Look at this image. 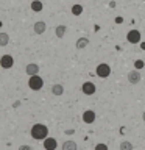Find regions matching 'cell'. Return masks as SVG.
Here are the masks:
<instances>
[{"mask_svg":"<svg viewBox=\"0 0 145 150\" xmlns=\"http://www.w3.org/2000/svg\"><path fill=\"white\" fill-rule=\"evenodd\" d=\"M51 94H53V96H63L64 94V86L59 84V83L53 84V86H51Z\"/></svg>","mask_w":145,"mask_h":150,"instance_id":"7c38bea8","label":"cell"},{"mask_svg":"<svg viewBox=\"0 0 145 150\" xmlns=\"http://www.w3.org/2000/svg\"><path fill=\"white\" fill-rule=\"evenodd\" d=\"M144 67H145V63H144L142 59H137V61L134 63V69H136V70H140V69H144Z\"/></svg>","mask_w":145,"mask_h":150,"instance_id":"ffe728a7","label":"cell"},{"mask_svg":"<svg viewBox=\"0 0 145 150\" xmlns=\"http://www.w3.org/2000/svg\"><path fill=\"white\" fill-rule=\"evenodd\" d=\"M120 150H133V142H130V141H122Z\"/></svg>","mask_w":145,"mask_h":150,"instance_id":"d6986e66","label":"cell"},{"mask_svg":"<svg viewBox=\"0 0 145 150\" xmlns=\"http://www.w3.org/2000/svg\"><path fill=\"white\" fill-rule=\"evenodd\" d=\"M87 45H89V39H87V38H80V39L77 41V49H78V50L86 49Z\"/></svg>","mask_w":145,"mask_h":150,"instance_id":"2e32d148","label":"cell"},{"mask_svg":"<svg viewBox=\"0 0 145 150\" xmlns=\"http://www.w3.org/2000/svg\"><path fill=\"white\" fill-rule=\"evenodd\" d=\"M81 91H83L84 96H94L97 91V86H95V83H92V81H84L83 86H81Z\"/></svg>","mask_w":145,"mask_h":150,"instance_id":"277c9868","label":"cell"},{"mask_svg":"<svg viewBox=\"0 0 145 150\" xmlns=\"http://www.w3.org/2000/svg\"><path fill=\"white\" fill-rule=\"evenodd\" d=\"M56 147H58V141H56L55 138H47L44 139V149L45 150H56Z\"/></svg>","mask_w":145,"mask_h":150,"instance_id":"9c48e42d","label":"cell"},{"mask_svg":"<svg viewBox=\"0 0 145 150\" xmlns=\"http://www.w3.org/2000/svg\"><path fill=\"white\" fill-rule=\"evenodd\" d=\"M95 111H92V110H86L83 112V122L84 124H94V122H95Z\"/></svg>","mask_w":145,"mask_h":150,"instance_id":"ba28073f","label":"cell"},{"mask_svg":"<svg viewBox=\"0 0 145 150\" xmlns=\"http://www.w3.org/2000/svg\"><path fill=\"white\" fill-rule=\"evenodd\" d=\"M63 150H78V145L75 141H65L63 144Z\"/></svg>","mask_w":145,"mask_h":150,"instance_id":"9a60e30c","label":"cell"},{"mask_svg":"<svg viewBox=\"0 0 145 150\" xmlns=\"http://www.w3.org/2000/svg\"><path fill=\"white\" fill-rule=\"evenodd\" d=\"M126 41L130 44H139L140 42V31L139 30H130L126 33Z\"/></svg>","mask_w":145,"mask_h":150,"instance_id":"5b68a950","label":"cell"},{"mask_svg":"<svg viewBox=\"0 0 145 150\" xmlns=\"http://www.w3.org/2000/svg\"><path fill=\"white\" fill-rule=\"evenodd\" d=\"M122 22H123V17H122V16H117V17H115V23H122Z\"/></svg>","mask_w":145,"mask_h":150,"instance_id":"603a6c76","label":"cell"},{"mask_svg":"<svg viewBox=\"0 0 145 150\" xmlns=\"http://www.w3.org/2000/svg\"><path fill=\"white\" fill-rule=\"evenodd\" d=\"M126 78H128V81L131 83V84H137L139 81H140V78H142V75H140V72L139 70H130L128 72V75H126Z\"/></svg>","mask_w":145,"mask_h":150,"instance_id":"8992f818","label":"cell"},{"mask_svg":"<svg viewBox=\"0 0 145 150\" xmlns=\"http://www.w3.org/2000/svg\"><path fill=\"white\" fill-rule=\"evenodd\" d=\"M30 6H31V9H33L34 13H41V11H42V8H44V5H42L41 0H33Z\"/></svg>","mask_w":145,"mask_h":150,"instance_id":"4fadbf2b","label":"cell"},{"mask_svg":"<svg viewBox=\"0 0 145 150\" xmlns=\"http://www.w3.org/2000/svg\"><path fill=\"white\" fill-rule=\"evenodd\" d=\"M25 72H27V75H30V77H33V75H39V66H37L36 63L27 64Z\"/></svg>","mask_w":145,"mask_h":150,"instance_id":"30bf717a","label":"cell"},{"mask_svg":"<svg viewBox=\"0 0 145 150\" xmlns=\"http://www.w3.org/2000/svg\"><path fill=\"white\" fill-rule=\"evenodd\" d=\"M95 74H97L100 78H108V77L111 75V67H109V64L100 63V64L97 66V69H95Z\"/></svg>","mask_w":145,"mask_h":150,"instance_id":"3957f363","label":"cell"},{"mask_svg":"<svg viewBox=\"0 0 145 150\" xmlns=\"http://www.w3.org/2000/svg\"><path fill=\"white\" fill-rule=\"evenodd\" d=\"M0 66H2L3 69H11L14 66V58L11 55H3L2 58H0Z\"/></svg>","mask_w":145,"mask_h":150,"instance_id":"52a82bcc","label":"cell"},{"mask_svg":"<svg viewBox=\"0 0 145 150\" xmlns=\"http://www.w3.org/2000/svg\"><path fill=\"white\" fill-rule=\"evenodd\" d=\"M30 134H31V138L36 139V141H44L47 136H49V128H47V125H44V124H34L30 130Z\"/></svg>","mask_w":145,"mask_h":150,"instance_id":"6da1fadb","label":"cell"},{"mask_svg":"<svg viewBox=\"0 0 145 150\" xmlns=\"http://www.w3.org/2000/svg\"><path fill=\"white\" fill-rule=\"evenodd\" d=\"M33 30H34L36 35H42V33H45V30H47V23L44 21H37L34 25H33Z\"/></svg>","mask_w":145,"mask_h":150,"instance_id":"8fae6325","label":"cell"},{"mask_svg":"<svg viewBox=\"0 0 145 150\" xmlns=\"http://www.w3.org/2000/svg\"><path fill=\"white\" fill-rule=\"evenodd\" d=\"M42 86H44V80L39 75H33V77L28 78V88L31 91H39V89H42Z\"/></svg>","mask_w":145,"mask_h":150,"instance_id":"7a4b0ae2","label":"cell"},{"mask_svg":"<svg viewBox=\"0 0 145 150\" xmlns=\"http://www.w3.org/2000/svg\"><path fill=\"white\" fill-rule=\"evenodd\" d=\"M94 150H109V149H108V145H106V144L100 142V144H97V145H95V149H94Z\"/></svg>","mask_w":145,"mask_h":150,"instance_id":"44dd1931","label":"cell"},{"mask_svg":"<svg viewBox=\"0 0 145 150\" xmlns=\"http://www.w3.org/2000/svg\"><path fill=\"white\" fill-rule=\"evenodd\" d=\"M19 150H33V149H31V145L23 144V145H20V147H19Z\"/></svg>","mask_w":145,"mask_h":150,"instance_id":"7402d4cb","label":"cell"},{"mask_svg":"<svg viewBox=\"0 0 145 150\" xmlns=\"http://www.w3.org/2000/svg\"><path fill=\"white\" fill-rule=\"evenodd\" d=\"M72 14H73V16H81V14H83V6H81V5L75 3L72 6Z\"/></svg>","mask_w":145,"mask_h":150,"instance_id":"ac0fdd59","label":"cell"},{"mask_svg":"<svg viewBox=\"0 0 145 150\" xmlns=\"http://www.w3.org/2000/svg\"><path fill=\"white\" fill-rule=\"evenodd\" d=\"M140 49L145 50V42H140Z\"/></svg>","mask_w":145,"mask_h":150,"instance_id":"cb8c5ba5","label":"cell"},{"mask_svg":"<svg viewBox=\"0 0 145 150\" xmlns=\"http://www.w3.org/2000/svg\"><path fill=\"white\" fill-rule=\"evenodd\" d=\"M142 119H144V122H145V111H144V114H142Z\"/></svg>","mask_w":145,"mask_h":150,"instance_id":"d4e9b609","label":"cell"},{"mask_svg":"<svg viewBox=\"0 0 145 150\" xmlns=\"http://www.w3.org/2000/svg\"><path fill=\"white\" fill-rule=\"evenodd\" d=\"M65 31H67V27L65 25H58L55 28V35H56V38H64V35H65Z\"/></svg>","mask_w":145,"mask_h":150,"instance_id":"5bb4252c","label":"cell"},{"mask_svg":"<svg viewBox=\"0 0 145 150\" xmlns=\"http://www.w3.org/2000/svg\"><path fill=\"white\" fill-rule=\"evenodd\" d=\"M9 42V35L8 33H0V47H6Z\"/></svg>","mask_w":145,"mask_h":150,"instance_id":"e0dca14e","label":"cell"}]
</instances>
